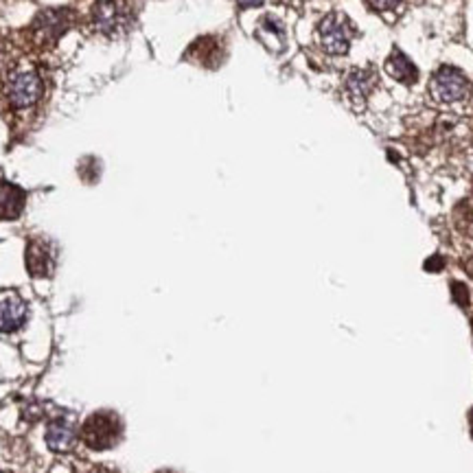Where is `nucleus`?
<instances>
[{"mask_svg":"<svg viewBox=\"0 0 473 473\" xmlns=\"http://www.w3.org/2000/svg\"><path fill=\"white\" fill-rule=\"evenodd\" d=\"M90 473H116V471H112V469H108V467H95Z\"/></svg>","mask_w":473,"mask_h":473,"instance_id":"18","label":"nucleus"},{"mask_svg":"<svg viewBox=\"0 0 473 473\" xmlns=\"http://www.w3.org/2000/svg\"><path fill=\"white\" fill-rule=\"evenodd\" d=\"M158 473H173V471H158Z\"/></svg>","mask_w":473,"mask_h":473,"instance_id":"20","label":"nucleus"},{"mask_svg":"<svg viewBox=\"0 0 473 473\" xmlns=\"http://www.w3.org/2000/svg\"><path fill=\"white\" fill-rule=\"evenodd\" d=\"M237 3H239L241 7H258V5H263L265 0H237Z\"/></svg>","mask_w":473,"mask_h":473,"instance_id":"17","label":"nucleus"},{"mask_svg":"<svg viewBox=\"0 0 473 473\" xmlns=\"http://www.w3.org/2000/svg\"><path fill=\"white\" fill-rule=\"evenodd\" d=\"M5 95L7 101L13 105V108H31V105L40 99L42 95V79L40 75L33 70H22L11 75V79L5 86Z\"/></svg>","mask_w":473,"mask_h":473,"instance_id":"3","label":"nucleus"},{"mask_svg":"<svg viewBox=\"0 0 473 473\" xmlns=\"http://www.w3.org/2000/svg\"><path fill=\"white\" fill-rule=\"evenodd\" d=\"M121 432H123V425L114 412H97L84 423L82 438L90 449L101 451L114 447L121 438Z\"/></svg>","mask_w":473,"mask_h":473,"instance_id":"1","label":"nucleus"},{"mask_svg":"<svg viewBox=\"0 0 473 473\" xmlns=\"http://www.w3.org/2000/svg\"><path fill=\"white\" fill-rule=\"evenodd\" d=\"M93 22L101 33L112 36L123 26V13L114 0H99L93 7Z\"/></svg>","mask_w":473,"mask_h":473,"instance_id":"8","label":"nucleus"},{"mask_svg":"<svg viewBox=\"0 0 473 473\" xmlns=\"http://www.w3.org/2000/svg\"><path fill=\"white\" fill-rule=\"evenodd\" d=\"M77 442V432H75V425L66 419H55L47 427V445L49 449L62 453L70 451Z\"/></svg>","mask_w":473,"mask_h":473,"instance_id":"9","label":"nucleus"},{"mask_svg":"<svg viewBox=\"0 0 473 473\" xmlns=\"http://www.w3.org/2000/svg\"><path fill=\"white\" fill-rule=\"evenodd\" d=\"M26 270L31 277L44 279L53 272V256L47 243L42 241H31L26 246Z\"/></svg>","mask_w":473,"mask_h":473,"instance_id":"10","label":"nucleus"},{"mask_svg":"<svg viewBox=\"0 0 473 473\" xmlns=\"http://www.w3.org/2000/svg\"><path fill=\"white\" fill-rule=\"evenodd\" d=\"M377 77L373 68H355L346 75L344 79V97L346 103L353 108L355 112H362L366 108V99L375 90Z\"/></svg>","mask_w":473,"mask_h":473,"instance_id":"5","label":"nucleus"},{"mask_svg":"<svg viewBox=\"0 0 473 473\" xmlns=\"http://www.w3.org/2000/svg\"><path fill=\"white\" fill-rule=\"evenodd\" d=\"M442 267H445V261H442V256H438V254L430 256V258L425 261V270H427V272H440Z\"/></svg>","mask_w":473,"mask_h":473,"instance_id":"16","label":"nucleus"},{"mask_svg":"<svg viewBox=\"0 0 473 473\" xmlns=\"http://www.w3.org/2000/svg\"><path fill=\"white\" fill-rule=\"evenodd\" d=\"M26 302L20 296H7L0 300V333H13L26 323Z\"/></svg>","mask_w":473,"mask_h":473,"instance_id":"7","label":"nucleus"},{"mask_svg":"<svg viewBox=\"0 0 473 473\" xmlns=\"http://www.w3.org/2000/svg\"><path fill=\"white\" fill-rule=\"evenodd\" d=\"M451 296L456 300V304H460V307H469V289L465 283H451Z\"/></svg>","mask_w":473,"mask_h":473,"instance_id":"14","label":"nucleus"},{"mask_svg":"<svg viewBox=\"0 0 473 473\" xmlns=\"http://www.w3.org/2000/svg\"><path fill=\"white\" fill-rule=\"evenodd\" d=\"M371 7H375L377 11H392L399 7L401 0H369Z\"/></svg>","mask_w":473,"mask_h":473,"instance_id":"15","label":"nucleus"},{"mask_svg":"<svg viewBox=\"0 0 473 473\" xmlns=\"http://www.w3.org/2000/svg\"><path fill=\"white\" fill-rule=\"evenodd\" d=\"M386 72L390 75L392 79L401 82V84H414L419 79V72H417V66L412 64V59L405 57L401 51H392V55L386 59Z\"/></svg>","mask_w":473,"mask_h":473,"instance_id":"12","label":"nucleus"},{"mask_svg":"<svg viewBox=\"0 0 473 473\" xmlns=\"http://www.w3.org/2000/svg\"><path fill=\"white\" fill-rule=\"evenodd\" d=\"M469 93V79L465 77V72H460L453 66H442L440 70L434 72V77L430 82V95L438 103H458L463 101Z\"/></svg>","mask_w":473,"mask_h":473,"instance_id":"2","label":"nucleus"},{"mask_svg":"<svg viewBox=\"0 0 473 473\" xmlns=\"http://www.w3.org/2000/svg\"><path fill=\"white\" fill-rule=\"evenodd\" d=\"M318 38L320 47L331 55H346L350 47V31L348 22L340 13H329L323 18L318 26Z\"/></svg>","mask_w":473,"mask_h":473,"instance_id":"4","label":"nucleus"},{"mask_svg":"<svg viewBox=\"0 0 473 473\" xmlns=\"http://www.w3.org/2000/svg\"><path fill=\"white\" fill-rule=\"evenodd\" d=\"M68 29V11H42L33 22V36L38 42H55Z\"/></svg>","mask_w":473,"mask_h":473,"instance_id":"6","label":"nucleus"},{"mask_svg":"<svg viewBox=\"0 0 473 473\" xmlns=\"http://www.w3.org/2000/svg\"><path fill=\"white\" fill-rule=\"evenodd\" d=\"M469 421H471V436H473V408H471V412H469Z\"/></svg>","mask_w":473,"mask_h":473,"instance_id":"19","label":"nucleus"},{"mask_svg":"<svg viewBox=\"0 0 473 473\" xmlns=\"http://www.w3.org/2000/svg\"><path fill=\"white\" fill-rule=\"evenodd\" d=\"M453 226L460 235L473 239V208L467 202H460L453 208Z\"/></svg>","mask_w":473,"mask_h":473,"instance_id":"13","label":"nucleus"},{"mask_svg":"<svg viewBox=\"0 0 473 473\" xmlns=\"http://www.w3.org/2000/svg\"><path fill=\"white\" fill-rule=\"evenodd\" d=\"M24 208V191L11 182H0V219H16Z\"/></svg>","mask_w":473,"mask_h":473,"instance_id":"11","label":"nucleus"}]
</instances>
